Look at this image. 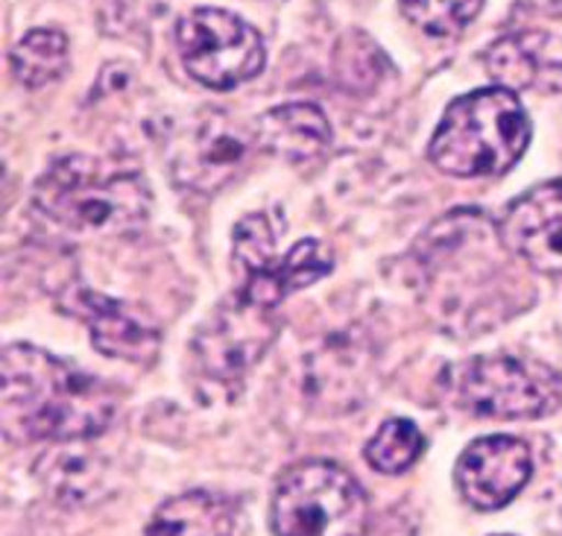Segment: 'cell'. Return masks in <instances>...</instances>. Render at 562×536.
I'll list each match as a JSON object with an SVG mask.
<instances>
[{"label": "cell", "mask_w": 562, "mask_h": 536, "mask_svg": "<svg viewBox=\"0 0 562 536\" xmlns=\"http://www.w3.org/2000/svg\"><path fill=\"white\" fill-rule=\"evenodd\" d=\"M117 395L100 378L53 358L30 343H12L0 358V428L12 443H77L103 434Z\"/></svg>", "instance_id": "cell-1"}, {"label": "cell", "mask_w": 562, "mask_h": 536, "mask_svg": "<svg viewBox=\"0 0 562 536\" xmlns=\"http://www.w3.org/2000/svg\"><path fill=\"white\" fill-rule=\"evenodd\" d=\"M33 205L68 235L114 237L147 223L153 193L140 170L88 156H65L35 182Z\"/></svg>", "instance_id": "cell-2"}, {"label": "cell", "mask_w": 562, "mask_h": 536, "mask_svg": "<svg viewBox=\"0 0 562 536\" xmlns=\"http://www.w3.org/2000/svg\"><path fill=\"white\" fill-rule=\"evenodd\" d=\"M530 144V118L516 91L481 88L457 97L442 114L428 144L437 170L460 179L501 176L516 165Z\"/></svg>", "instance_id": "cell-3"}, {"label": "cell", "mask_w": 562, "mask_h": 536, "mask_svg": "<svg viewBox=\"0 0 562 536\" xmlns=\"http://www.w3.org/2000/svg\"><path fill=\"white\" fill-rule=\"evenodd\" d=\"M270 522L276 536H367V492L342 466L305 460L281 474Z\"/></svg>", "instance_id": "cell-4"}, {"label": "cell", "mask_w": 562, "mask_h": 536, "mask_svg": "<svg viewBox=\"0 0 562 536\" xmlns=\"http://www.w3.org/2000/svg\"><path fill=\"white\" fill-rule=\"evenodd\" d=\"M451 395L481 420H539L560 407L562 376L548 364L481 355L451 372Z\"/></svg>", "instance_id": "cell-5"}, {"label": "cell", "mask_w": 562, "mask_h": 536, "mask_svg": "<svg viewBox=\"0 0 562 536\" xmlns=\"http://www.w3.org/2000/svg\"><path fill=\"white\" fill-rule=\"evenodd\" d=\"M184 70L214 91H228L261 74L267 51L255 26L226 9H193L176 26Z\"/></svg>", "instance_id": "cell-6"}, {"label": "cell", "mask_w": 562, "mask_h": 536, "mask_svg": "<svg viewBox=\"0 0 562 536\" xmlns=\"http://www.w3.org/2000/svg\"><path fill=\"white\" fill-rule=\"evenodd\" d=\"M272 228L263 214H249L235 228V261L244 270L240 297L276 308L293 290L307 288L331 272V253L319 241H299L284 258L272 253Z\"/></svg>", "instance_id": "cell-7"}, {"label": "cell", "mask_w": 562, "mask_h": 536, "mask_svg": "<svg viewBox=\"0 0 562 536\" xmlns=\"http://www.w3.org/2000/svg\"><path fill=\"white\" fill-rule=\"evenodd\" d=\"M276 334H279V320L272 316V308L255 305L237 293L196 334L193 343L196 364L211 378L232 381L261 358Z\"/></svg>", "instance_id": "cell-8"}, {"label": "cell", "mask_w": 562, "mask_h": 536, "mask_svg": "<svg viewBox=\"0 0 562 536\" xmlns=\"http://www.w3.org/2000/svg\"><path fill=\"white\" fill-rule=\"evenodd\" d=\"M533 460L516 437H483L465 448L454 466L457 490L474 510H498L525 490Z\"/></svg>", "instance_id": "cell-9"}, {"label": "cell", "mask_w": 562, "mask_h": 536, "mask_svg": "<svg viewBox=\"0 0 562 536\" xmlns=\"http://www.w3.org/2000/svg\"><path fill=\"white\" fill-rule=\"evenodd\" d=\"M501 241L539 272H562V179L521 193L501 220Z\"/></svg>", "instance_id": "cell-10"}, {"label": "cell", "mask_w": 562, "mask_h": 536, "mask_svg": "<svg viewBox=\"0 0 562 536\" xmlns=\"http://www.w3.org/2000/svg\"><path fill=\"white\" fill-rule=\"evenodd\" d=\"M486 74L507 91H562V35L544 30L509 33L486 51Z\"/></svg>", "instance_id": "cell-11"}, {"label": "cell", "mask_w": 562, "mask_h": 536, "mask_svg": "<svg viewBox=\"0 0 562 536\" xmlns=\"http://www.w3.org/2000/svg\"><path fill=\"white\" fill-rule=\"evenodd\" d=\"M68 311L88 325L91 343L109 358L149 364L158 355V328L123 302H114L97 290L79 288L68 293Z\"/></svg>", "instance_id": "cell-12"}, {"label": "cell", "mask_w": 562, "mask_h": 536, "mask_svg": "<svg viewBox=\"0 0 562 536\" xmlns=\"http://www.w3.org/2000/svg\"><path fill=\"white\" fill-rule=\"evenodd\" d=\"M249 156V141L223 118H211L176 156V179L193 191H217Z\"/></svg>", "instance_id": "cell-13"}, {"label": "cell", "mask_w": 562, "mask_h": 536, "mask_svg": "<svg viewBox=\"0 0 562 536\" xmlns=\"http://www.w3.org/2000/svg\"><path fill=\"white\" fill-rule=\"evenodd\" d=\"M255 147L284 158L290 165L314 161L331 144V123L314 103L276 105L255 121Z\"/></svg>", "instance_id": "cell-14"}, {"label": "cell", "mask_w": 562, "mask_h": 536, "mask_svg": "<svg viewBox=\"0 0 562 536\" xmlns=\"http://www.w3.org/2000/svg\"><path fill=\"white\" fill-rule=\"evenodd\" d=\"M235 510L211 492H184L156 510L147 536H232Z\"/></svg>", "instance_id": "cell-15"}, {"label": "cell", "mask_w": 562, "mask_h": 536, "mask_svg": "<svg viewBox=\"0 0 562 536\" xmlns=\"http://www.w3.org/2000/svg\"><path fill=\"white\" fill-rule=\"evenodd\" d=\"M79 443L82 439L68 443V448H56L53 455H47L38 464L42 483L61 504H82L103 483V460H100V455L82 451Z\"/></svg>", "instance_id": "cell-16"}, {"label": "cell", "mask_w": 562, "mask_h": 536, "mask_svg": "<svg viewBox=\"0 0 562 536\" xmlns=\"http://www.w3.org/2000/svg\"><path fill=\"white\" fill-rule=\"evenodd\" d=\"M9 68L26 88L50 86L68 68V38L59 30H30L9 53Z\"/></svg>", "instance_id": "cell-17"}, {"label": "cell", "mask_w": 562, "mask_h": 536, "mask_svg": "<svg viewBox=\"0 0 562 536\" xmlns=\"http://www.w3.org/2000/svg\"><path fill=\"white\" fill-rule=\"evenodd\" d=\"M425 451V437L411 420H390L367 443V460L384 474L407 472Z\"/></svg>", "instance_id": "cell-18"}, {"label": "cell", "mask_w": 562, "mask_h": 536, "mask_svg": "<svg viewBox=\"0 0 562 536\" xmlns=\"http://www.w3.org/2000/svg\"><path fill=\"white\" fill-rule=\"evenodd\" d=\"M483 0H398L404 18L430 35L460 33L481 9Z\"/></svg>", "instance_id": "cell-19"}]
</instances>
